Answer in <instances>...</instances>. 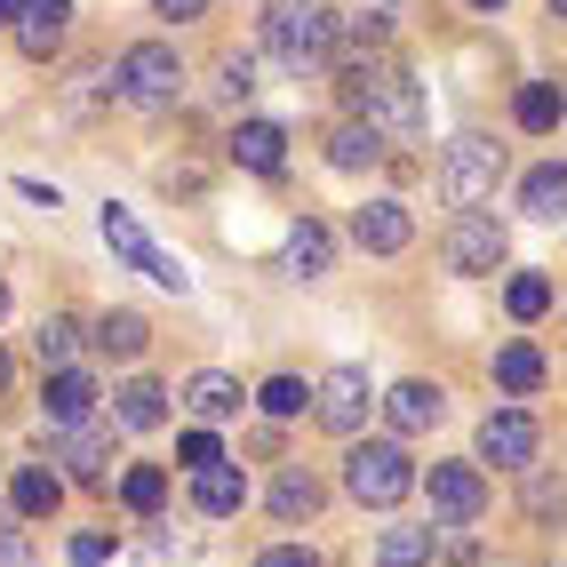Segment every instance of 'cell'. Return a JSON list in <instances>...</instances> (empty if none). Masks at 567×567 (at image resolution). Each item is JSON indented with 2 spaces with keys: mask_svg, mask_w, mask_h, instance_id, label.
I'll use <instances>...</instances> for the list:
<instances>
[{
  "mask_svg": "<svg viewBox=\"0 0 567 567\" xmlns=\"http://www.w3.org/2000/svg\"><path fill=\"white\" fill-rule=\"evenodd\" d=\"M432 512L447 519V527H472L480 512H487V480L472 472V464H432Z\"/></svg>",
  "mask_w": 567,
  "mask_h": 567,
  "instance_id": "obj_11",
  "label": "cell"
},
{
  "mask_svg": "<svg viewBox=\"0 0 567 567\" xmlns=\"http://www.w3.org/2000/svg\"><path fill=\"white\" fill-rule=\"evenodd\" d=\"M104 248L112 256H121V264H136V272L144 280H161L168 296H193V272H184V256H168V248H153V233H144V224L121 208V200H112L104 208Z\"/></svg>",
  "mask_w": 567,
  "mask_h": 567,
  "instance_id": "obj_5",
  "label": "cell"
},
{
  "mask_svg": "<svg viewBox=\"0 0 567 567\" xmlns=\"http://www.w3.org/2000/svg\"><path fill=\"white\" fill-rule=\"evenodd\" d=\"M496 184H504V144L496 136H456V144H447L440 193L456 208H487V200H496Z\"/></svg>",
  "mask_w": 567,
  "mask_h": 567,
  "instance_id": "obj_4",
  "label": "cell"
},
{
  "mask_svg": "<svg viewBox=\"0 0 567 567\" xmlns=\"http://www.w3.org/2000/svg\"><path fill=\"white\" fill-rule=\"evenodd\" d=\"M480 456L504 464V472H527V464H536V415H527V408H496L480 424Z\"/></svg>",
  "mask_w": 567,
  "mask_h": 567,
  "instance_id": "obj_9",
  "label": "cell"
},
{
  "mask_svg": "<svg viewBox=\"0 0 567 567\" xmlns=\"http://www.w3.org/2000/svg\"><path fill=\"white\" fill-rule=\"evenodd\" d=\"M153 9H161V17H176V24H184V17H200V9H208V0H153Z\"/></svg>",
  "mask_w": 567,
  "mask_h": 567,
  "instance_id": "obj_40",
  "label": "cell"
},
{
  "mask_svg": "<svg viewBox=\"0 0 567 567\" xmlns=\"http://www.w3.org/2000/svg\"><path fill=\"white\" fill-rule=\"evenodd\" d=\"M9 496H17V512H24V519H49V512L64 504V480H56V472H41V464H24Z\"/></svg>",
  "mask_w": 567,
  "mask_h": 567,
  "instance_id": "obj_25",
  "label": "cell"
},
{
  "mask_svg": "<svg viewBox=\"0 0 567 567\" xmlns=\"http://www.w3.org/2000/svg\"><path fill=\"white\" fill-rule=\"evenodd\" d=\"M320 512V480L312 472H280L272 480V519H312Z\"/></svg>",
  "mask_w": 567,
  "mask_h": 567,
  "instance_id": "obj_29",
  "label": "cell"
},
{
  "mask_svg": "<svg viewBox=\"0 0 567 567\" xmlns=\"http://www.w3.org/2000/svg\"><path fill=\"white\" fill-rule=\"evenodd\" d=\"M64 24H72V0H24V9H17V49L32 64H49L64 49Z\"/></svg>",
  "mask_w": 567,
  "mask_h": 567,
  "instance_id": "obj_12",
  "label": "cell"
},
{
  "mask_svg": "<svg viewBox=\"0 0 567 567\" xmlns=\"http://www.w3.org/2000/svg\"><path fill=\"white\" fill-rule=\"evenodd\" d=\"M144 344H153V328H144L136 312H104V320H96V352H112V360H144Z\"/></svg>",
  "mask_w": 567,
  "mask_h": 567,
  "instance_id": "obj_23",
  "label": "cell"
},
{
  "mask_svg": "<svg viewBox=\"0 0 567 567\" xmlns=\"http://www.w3.org/2000/svg\"><path fill=\"white\" fill-rule=\"evenodd\" d=\"M336 9L328 0H272L264 9V49H272L288 72H320L328 56H336Z\"/></svg>",
  "mask_w": 567,
  "mask_h": 567,
  "instance_id": "obj_2",
  "label": "cell"
},
{
  "mask_svg": "<svg viewBox=\"0 0 567 567\" xmlns=\"http://www.w3.org/2000/svg\"><path fill=\"white\" fill-rule=\"evenodd\" d=\"M336 89H344V104L360 112L368 128H384V136H400V144H408V136H424V89H415L400 64L368 56V64H352Z\"/></svg>",
  "mask_w": 567,
  "mask_h": 567,
  "instance_id": "obj_1",
  "label": "cell"
},
{
  "mask_svg": "<svg viewBox=\"0 0 567 567\" xmlns=\"http://www.w3.org/2000/svg\"><path fill=\"white\" fill-rule=\"evenodd\" d=\"M496 384L527 400V392L544 384V352H536V344H504V352H496Z\"/></svg>",
  "mask_w": 567,
  "mask_h": 567,
  "instance_id": "obj_28",
  "label": "cell"
},
{
  "mask_svg": "<svg viewBox=\"0 0 567 567\" xmlns=\"http://www.w3.org/2000/svg\"><path fill=\"white\" fill-rule=\"evenodd\" d=\"M56 464H72V480L81 487H112V424H72V432H56Z\"/></svg>",
  "mask_w": 567,
  "mask_h": 567,
  "instance_id": "obj_10",
  "label": "cell"
},
{
  "mask_svg": "<svg viewBox=\"0 0 567 567\" xmlns=\"http://www.w3.org/2000/svg\"><path fill=\"white\" fill-rule=\"evenodd\" d=\"M0 567H32V544H24V527L0 519Z\"/></svg>",
  "mask_w": 567,
  "mask_h": 567,
  "instance_id": "obj_37",
  "label": "cell"
},
{
  "mask_svg": "<svg viewBox=\"0 0 567 567\" xmlns=\"http://www.w3.org/2000/svg\"><path fill=\"white\" fill-rule=\"evenodd\" d=\"M248 504V480L233 472V464H208V472H193V512L200 519H233Z\"/></svg>",
  "mask_w": 567,
  "mask_h": 567,
  "instance_id": "obj_18",
  "label": "cell"
},
{
  "mask_svg": "<svg viewBox=\"0 0 567 567\" xmlns=\"http://www.w3.org/2000/svg\"><path fill=\"white\" fill-rule=\"evenodd\" d=\"M440 415H447V392H440V384H392V392H384V424H392L400 440H408V432H432Z\"/></svg>",
  "mask_w": 567,
  "mask_h": 567,
  "instance_id": "obj_14",
  "label": "cell"
},
{
  "mask_svg": "<svg viewBox=\"0 0 567 567\" xmlns=\"http://www.w3.org/2000/svg\"><path fill=\"white\" fill-rule=\"evenodd\" d=\"M184 408H193L200 424H224V415H240V384L224 368H200L193 384H184Z\"/></svg>",
  "mask_w": 567,
  "mask_h": 567,
  "instance_id": "obj_20",
  "label": "cell"
},
{
  "mask_svg": "<svg viewBox=\"0 0 567 567\" xmlns=\"http://www.w3.org/2000/svg\"><path fill=\"white\" fill-rule=\"evenodd\" d=\"M352 240H360L368 256H400V248L415 240V224H408L400 200H368V208H352Z\"/></svg>",
  "mask_w": 567,
  "mask_h": 567,
  "instance_id": "obj_13",
  "label": "cell"
},
{
  "mask_svg": "<svg viewBox=\"0 0 567 567\" xmlns=\"http://www.w3.org/2000/svg\"><path fill=\"white\" fill-rule=\"evenodd\" d=\"M328 256H336V240H328V224H296V233H288V248H280V264H288V272L296 280H320L328 272Z\"/></svg>",
  "mask_w": 567,
  "mask_h": 567,
  "instance_id": "obj_21",
  "label": "cell"
},
{
  "mask_svg": "<svg viewBox=\"0 0 567 567\" xmlns=\"http://www.w3.org/2000/svg\"><path fill=\"white\" fill-rule=\"evenodd\" d=\"M519 208H527V216H544V224H559V216H567V168H559V161L527 168V184H519Z\"/></svg>",
  "mask_w": 567,
  "mask_h": 567,
  "instance_id": "obj_22",
  "label": "cell"
},
{
  "mask_svg": "<svg viewBox=\"0 0 567 567\" xmlns=\"http://www.w3.org/2000/svg\"><path fill=\"white\" fill-rule=\"evenodd\" d=\"M440 544V527H384V544H375V567H424Z\"/></svg>",
  "mask_w": 567,
  "mask_h": 567,
  "instance_id": "obj_24",
  "label": "cell"
},
{
  "mask_svg": "<svg viewBox=\"0 0 567 567\" xmlns=\"http://www.w3.org/2000/svg\"><path fill=\"white\" fill-rule=\"evenodd\" d=\"M440 256H447V272H464V280H487V272H504L512 240H504V224L487 216V208H456V224H447Z\"/></svg>",
  "mask_w": 567,
  "mask_h": 567,
  "instance_id": "obj_6",
  "label": "cell"
},
{
  "mask_svg": "<svg viewBox=\"0 0 567 567\" xmlns=\"http://www.w3.org/2000/svg\"><path fill=\"white\" fill-rule=\"evenodd\" d=\"M49 424L56 432H72V424H89V415H96V384H89V375L81 368H49Z\"/></svg>",
  "mask_w": 567,
  "mask_h": 567,
  "instance_id": "obj_16",
  "label": "cell"
},
{
  "mask_svg": "<svg viewBox=\"0 0 567 567\" xmlns=\"http://www.w3.org/2000/svg\"><path fill=\"white\" fill-rule=\"evenodd\" d=\"M112 89H121L128 104H144V112H161V104H176V89H184V64H176L168 41H136V49L121 56V72H112Z\"/></svg>",
  "mask_w": 567,
  "mask_h": 567,
  "instance_id": "obj_7",
  "label": "cell"
},
{
  "mask_svg": "<svg viewBox=\"0 0 567 567\" xmlns=\"http://www.w3.org/2000/svg\"><path fill=\"white\" fill-rule=\"evenodd\" d=\"M176 456H184V472H208V464H224V447H216V432H184Z\"/></svg>",
  "mask_w": 567,
  "mask_h": 567,
  "instance_id": "obj_34",
  "label": "cell"
},
{
  "mask_svg": "<svg viewBox=\"0 0 567 567\" xmlns=\"http://www.w3.org/2000/svg\"><path fill=\"white\" fill-rule=\"evenodd\" d=\"M256 567H320V559H312V551H305V544H272V551H264V559H256Z\"/></svg>",
  "mask_w": 567,
  "mask_h": 567,
  "instance_id": "obj_38",
  "label": "cell"
},
{
  "mask_svg": "<svg viewBox=\"0 0 567 567\" xmlns=\"http://www.w3.org/2000/svg\"><path fill=\"white\" fill-rule=\"evenodd\" d=\"M248 89H256V56H224V72H216V96H224V104H240Z\"/></svg>",
  "mask_w": 567,
  "mask_h": 567,
  "instance_id": "obj_33",
  "label": "cell"
},
{
  "mask_svg": "<svg viewBox=\"0 0 567 567\" xmlns=\"http://www.w3.org/2000/svg\"><path fill=\"white\" fill-rule=\"evenodd\" d=\"M32 352H41V368H72V352H81V328H72V320H41Z\"/></svg>",
  "mask_w": 567,
  "mask_h": 567,
  "instance_id": "obj_31",
  "label": "cell"
},
{
  "mask_svg": "<svg viewBox=\"0 0 567 567\" xmlns=\"http://www.w3.org/2000/svg\"><path fill=\"white\" fill-rule=\"evenodd\" d=\"M472 9H480V17H487V9H504V0H472Z\"/></svg>",
  "mask_w": 567,
  "mask_h": 567,
  "instance_id": "obj_43",
  "label": "cell"
},
{
  "mask_svg": "<svg viewBox=\"0 0 567 567\" xmlns=\"http://www.w3.org/2000/svg\"><path fill=\"white\" fill-rule=\"evenodd\" d=\"M9 375H17V368H9V352H0V392H9Z\"/></svg>",
  "mask_w": 567,
  "mask_h": 567,
  "instance_id": "obj_42",
  "label": "cell"
},
{
  "mask_svg": "<svg viewBox=\"0 0 567 567\" xmlns=\"http://www.w3.org/2000/svg\"><path fill=\"white\" fill-rule=\"evenodd\" d=\"M104 559H112L104 536H72V551H64V567H104Z\"/></svg>",
  "mask_w": 567,
  "mask_h": 567,
  "instance_id": "obj_35",
  "label": "cell"
},
{
  "mask_svg": "<svg viewBox=\"0 0 567 567\" xmlns=\"http://www.w3.org/2000/svg\"><path fill=\"white\" fill-rule=\"evenodd\" d=\"M352 41H360V49H384V41H392V17H384V9H368V17L352 24Z\"/></svg>",
  "mask_w": 567,
  "mask_h": 567,
  "instance_id": "obj_36",
  "label": "cell"
},
{
  "mask_svg": "<svg viewBox=\"0 0 567 567\" xmlns=\"http://www.w3.org/2000/svg\"><path fill=\"white\" fill-rule=\"evenodd\" d=\"M384 161V128H368V121H344L328 136V168H344V176H360V168H375Z\"/></svg>",
  "mask_w": 567,
  "mask_h": 567,
  "instance_id": "obj_19",
  "label": "cell"
},
{
  "mask_svg": "<svg viewBox=\"0 0 567 567\" xmlns=\"http://www.w3.org/2000/svg\"><path fill=\"white\" fill-rule=\"evenodd\" d=\"M344 487H352V504H375V512L408 504V496H415L408 447H400V440H360L352 456H344Z\"/></svg>",
  "mask_w": 567,
  "mask_h": 567,
  "instance_id": "obj_3",
  "label": "cell"
},
{
  "mask_svg": "<svg viewBox=\"0 0 567 567\" xmlns=\"http://www.w3.org/2000/svg\"><path fill=\"white\" fill-rule=\"evenodd\" d=\"M551 17H559V24H567V0H551Z\"/></svg>",
  "mask_w": 567,
  "mask_h": 567,
  "instance_id": "obj_44",
  "label": "cell"
},
{
  "mask_svg": "<svg viewBox=\"0 0 567 567\" xmlns=\"http://www.w3.org/2000/svg\"><path fill=\"white\" fill-rule=\"evenodd\" d=\"M305 400H312V392H305V384H296V375H272V384H264V392H256V408H264V415H272V424H288V415H305Z\"/></svg>",
  "mask_w": 567,
  "mask_h": 567,
  "instance_id": "obj_32",
  "label": "cell"
},
{
  "mask_svg": "<svg viewBox=\"0 0 567 567\" xmlns=\"http://www.w3.org/2000/svg\"><path fill=\"white\" fill-rule=\"evenodd\" d=\"M17 9H24V0H0V24H17Z\"/></svg>",
  "mask_w": 567,
  "mask_h": 567,
  "instance_id": "obj_41",
  "label": "cell"
},
{
  "mask_svg": "<svg viewBox=\"0 0 567 567\" xmlns=\"http://www.w3.org/2000/svg\"><path fill=\"white\" fill-rule=\"evenodd\" d=\"M312 408H320V424H328L336 440H352V432L368 424V408H375L368 368H328V375H320V392H312Z\"/></svg>",
  "mask_w": 567,
  "mask_h": 567,
  "instance_id": "obj_8",
  "label": "cell"
},
{
  "mask_svg": "<svg viewBox=\"0 0 567 567\" xmlns=\"http://www.w3.org/2000/svg\"><path fill=\"white\" fill-rule=\"evenodd\" d=\"M121 504H128L136 519H153V512L168 504V472H161V464H128V472H121Z\"/></svg>",
  "mask_w": 567,
  "mask_h": 567,
  "instance_id": "obj_27",
  "label": "cell"
},
{
  "mask_svg": "<svg viewBox=\"0 0 567 567\" xmlns=\"http://www.w3.org/2000/svg\"><path fill=\"white\" fill-rule=\"evenodd\" d=\"M559 112H567V104H559V89H551V81H527V89L512 96V121H519L527 136H544V128H559Z\"/></svg>",
  "mask_w": 567,
  "mask_h": 567,
  "instance_id": "obj_26",
  "label": "cell"
},
{
  "mask_svg": "<svg viewBox=\"0 0 567 567\" xmlns=\"http://www.w3.org/2000/svg\"><path fill=\"white\" fill-rule=\"evenodd\" d=\"M504 305H512V320H544V312H551V280H544V272H519V280L504 288Z\"/></svg>",
  "mask_w": 567,
  "mask_h": 567,
  "instance_id": "obj_30",
  "label": "cell"
},
{
  "mask_svg": "<svg viewBox=\"0 0 567 567\" xmlns=\"http://www.w3.org/2000/svg\"><path fill=\"white\" fill-rule=\"evenodd\" d=\"M0 312H9V280H0Z\"/></svg>",
  "mask_w": 567,
  "mask_h": 567,
  "instance_id": "obj_45",
  "label": "cell"
},
{
  "mask_svg": "<svg viewBox=\"0 0 567 567\" xmlns=\"http://www.w3.org/2000/svg\"><path fill=\"white\" fill-rule=\"evenodd\" d=\"M368 9H392V0H368Z\"/></svg>",
  "mask_w": 567,
  "mask_h": 567,
  "instance_id": "obj_46",
  "label": "cell"
},
{
  "mask_svg": "<svg viewBox=\"0 0 567 567\" xmlns=\"http://www.w3.org/2000/svg\"><path fill=\"white\" fill-rule=\"evenodd\" d=\"M17 193H24L32 208H56V184H41V176H17Z\"/></svg>",
  "mask_w": 567,
  "mask_h": 567,
  "instance_id": "obj_39",
  "label": "cell"
},
{
  "mask_svg": "<svg viewBox=\"0 0 567 567\" xmlns=\"http://www.w3.org/2000/svg\"><path fill=\"white\" fill-rule=\"evenodd\" d=\"M233 161L256 168V176H280L288 168V128L280 121H240L233 128Z\"/></svg>",
  "mask_w": 567,
  "mask_h": 567,
  "instance_id": "obj_15",
  "label": "cell"
},
{
  "mask_svg": "<svg viewBox=\"0 0 567 567\" xmlns=\"http://www.w3.org/2000/svg\"><path fill=\"white\" fill-rule=\"evenodd\" d=\"M112 424H121V432H161L168 424V392L153 384V375H136V384L112 392Z\"/></svg>",
  "mask_w": 567,
  "mask_h": 567,
  "instance_id": "obj_17",
  "label": "cell"
}]
</instances>
